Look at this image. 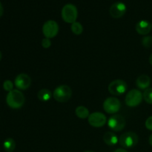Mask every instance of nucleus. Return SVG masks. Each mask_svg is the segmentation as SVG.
<instances>
[{
    "mask_svg": "<svg viewBox=\"0 0 152 152\" xmlns=\"http://www.w3.org/2000/svg\"><path fill=\"white\" fill-rule=\"evenodd\" d=\"M151 84V79L148 75L142 74L139 76L136 80V86L141 90H145L148 88Z\"/></svg>",
    "mask_w": 152,
    "mask_h": 152,
    "instance_id": "14",
    "label": "nucleus"
},
{
    "mask_svg": "<svg viewBox=\"0 0 152 152\" xmlns=\"http://www.w3.org/2000/svg\"><path fill=\"white\" fill-rule=\"evenodd\" d=\"M148 61H149V63H150V65H152V53H151V55H150V56H149V59H148Z\"/></svg>",
    "mask_w": 152,
    "mask_h": 152,
    "instance_id": "28",
    "label": "nucleus"
},
{
    "mask_svg": "<svg viewBox=\"0 0 152 152\" xmlns=\"http://www.w3.org/2000/svg\"><path fill=\"white\" fill-rule=\"evenodd\" d=\"M1 58H2V54H1V52L0 51V61L1 60Z\"/></svg>",
    "mask_w": 152,
    "mask_h": 152,
    "instance_id": "29",
    "label": "nucleus"
},
{
    "mask_svg": "<svg viewBox=\"0 0 152 152\" xmlns=\"http://www.w3.org/2000/svg\"><path fill=\"white\" fill-rule=\"evenodd\" d=\"M75 114L80 119H86L89 117V110L83 105H80L75 109Z\"/></svg>",
    "mask_w": 152,
    "mask_h": 152,
    "instance_id": "17",
    "label": "nucleus"
},
{
    "mask_svg": "<svg viewBox=\"0 0 152 152\" xmlns=\"http://www.w3.org/2000/svg\"><path fill=\"white\" fill-rule=\"evenodd\" d=\"M142 96H143L144 100L147 103L152 105V88H148L145 89L142 94Z\"/></svg>",
    "mask_w": 152,
    "mask_h": 152,
    "instance_id": "20",
    "label": "nucleus"
},
{
    "mask_svg": "<svg viewBox=\"0 0 152 152\" xmlns=\"http://www.w3.org/2000/svg\"><path fill=\"white\" fill-rule=\"evenodd\" d=\"M142 45L145 48H151L152 47V37L145 36L142 39Z\"/></svg>",
    "mask_w": 152,
    "mask_h": 152,
    "instance_id": "21",
    "label": "nucleus"
},
{
    "mask_svg": "<svg viewBox=\"0 0 152 152\" xmlns=\"http://www.w3.org/2000/svg\"><path fill=\"white\" fill-rule=\"evenodd\" d=\"M143 96L141 91L138 89H132L128 92L125 98V102L126 105L131 108L138 106L142 102Z\"/></svg>",
    "mask_w": 152,
    "mask_h": 152,
    "instance_id": "5",
    "label": "nucleus"
},
{
    "mask_svg": "<svg viewBox=\"0 0 152 152\" xmlns=\"http://www.w3.org/2000/svg\"><path fill=\"white\" fill-rule=\"evenodd\" d=\"M88 120L90 126L94 128L102 127L105 126L107 122L105 114L101 112H98V111L91 114L88 117Z\"/></svg>",
    "mask_w": 152,
    "mask_h": 152,
    "instance_id": "10",
    "label": "nucleus"
},
{
    "mask_svg": "<svg viewBox=\"0 0 152 152\" xmlns=\"http://www.w3.org/2000/svg\"><path fill=\"white\" fill-rule=\"evenodd\" d=\"M3 88L4 89V91L7 92L11 91L13 90V83L10 80H5L3 83Z\"/></svg>",
    "mask_w": 152,
    "mask_h": 152,
    "instance_id": "22",
    "label": "nucleus"
},
{
    "mask_svg": "<svg viewBox=\"0 0 152 152\" xmlns=\"http://www.w3.org/2000/svg\"><path fill=\"white\" fill-rule=\"evenodd\" d=\"M84 152H94V151H86Z\"/></svg>",
    "mask_w": 152,
    "mask_h": 152,
    "instance_id": "30",
    "label": "nucleus"
},
{
    "mask_svg": "<svg viewBox=\"0 0 152 152\" xmlns=\"http://www.w3.org/2000/svg\"><path fill=\"white\" fill-rule=\"evenodd\" d=\"M72 96V90L71 87L66 85H62L55 88L53 92V97L59 102H66Z\"/></svg>",
    "mask_w": 152,
    "mask_h": 152,
    "instance_id": "2",
    "label": "nucleus"
},
{
    "mask_svg": "<svg viewBox=\"0 0 152 152\" xmlns=\"http://www.w3.org/2000/svg\"><path fill=\"white\" fill-rule=\"evenodd\" d=\"M71 29L73 34H74L75 35H80L83 31V27L81 25V23L76 21L75 22L71 24Z\"/></svg>",
    "mask_w": 152,
    "mask_h": 152,
    "instance_id": "19",
    "label": "nucleus"
},
{
    "mask_svg": "<svg viewBox=\"0 0 152 152\" xmlns=\"http://www.w3.org/2000/svg\"><path fill=\"white\" fill-rule=\"evenodd\" d=\"M120 108H121V102L116 97L107 98L103 102V109L108 114H116L120 111Z\"/></svg>",
    "mask_w": 152,
    "mask_h": 152,
    "instance_id": "9",
    "label": "nucleus"
},
{
    "mask_svg": "<svg viewBox=\"0 0 152 152\" xmlns=\"http://www.w3.org/2000/svg\"><path fill=\"white\" fill-rule=\"evenodd\" d=\"M128 88V86L125 81L122 80H116L111 82L108 86V91L114 96H121L124 94Z\"/></svg>",
    "mask_w": 152,
    "mask_h": 152,
    "instance_id": "6",
    "label": "nucleus"
},
{
    "mask_svg": "<svg viewBox=\"0 0 152 152\" xmlns=\"http://www.w3.org/2000/svg\"><path fill=\"white\" fill-rule=\"evenodd\" d=\"M109 12L113 18H121L126 13V5L122 1H117L111 6Z\"/></svg>",
    "mask_w": 152,
    "mask_h": 152,
    "instance_id": "12",
    "label": "nucleus"
},
{
    "mask_svg": "<svg viewBox=\"0 0 152 152\" xmlns=\"http://www.w3.org/2000/svg\"><path fill=\"white\" fill-rule=\"evenodd\" d=\"M148 142H149V144L152 146V134L150 135L149 138H148Z\"/></svg>",
    "mask_w": 152,
    "mask_h": 152,
    "instance_id": "27",
    "label": "nucleus"
},
{
    "mask_svg": "<svg viewBox=\"0 0 152 152\" xmlns=\"http://www.w3.org/2000/svg\"><path fill=\"white\" fill-rule=\"evenodd\" d=\"M114 152H129L126 151L125 148H118V149H116Z\"/></svg>",
    "mask_w": 152,
    "mask_h": 152,
    "instance_id": "26",
    "label": "nucleus"
},
{
    "mask_svg": "<svg viewBox=\"0 0 152 152\" xmlns=\"http://www.w3.org/2000/svg\"><path fill=\"white\" fill-rule=\"evenodd\" d=\"M139 141L137 134L134 132H128L123 134L119 138V143L124 148H132L136 146Z\"/></svg>",
    "mask_w": 152,
    "mask_h": 152,
    "instance_id": "3",
    "label": "nucleus"
},
{
    "mask_svg": "<svg viewBox=\"0 0 152 152\" xmlns=\"http://www.w3.org/2000/svg\"><path fill=\"white\" fill-rule=\"evenodd\" d=\"M3 12H4V8H3V6L2 4H1V3L0 2V17L2 16Z\"/></svg>",
    "mask_w": 152,
    "mask_h": 152,
    "instance_id": "25",
    "label": "nucleus"
},
{
    "mask_svg": "<svg viewBox=\"0 0 152 152\" xmlns=\"http://www.w3.org/2000/svg\"><path fill=\"white\" fill-rule=\"evenodd\" d=\"M103 140L105 144L110 146H113L118 143L119 139L117 135L112 132H107L104 134Z\"/></svg>",
    "mask_w": 152,
    "mask_h": 152,
    "instance_id": "15",
    "label": "nucleus"
},
{
    "mask_svg": "<svg viewBox=\"0 0 152 152\" xmlns=\"http://www.w3.org/2000/svg\"><path fill=\"white\" fill-rule=\"evenodd\" d=\"M78 16L77 7L73 4H66L62 9V18L67 23H74Z\"/></svg>",
    "mask_w": 152,
    "mask_h": 152,
    "instance_id": "4",
    "label": "nucleus"
},
{
    "mask_svg": "<svg viewBox=\"0 0 152 152\" xmlns=\"http://www.w3.org/2000/svg\"><path fill=\"white\" fill-rule=\"evenodd\" d=\"M3 147L7 152H12L16 148V142L12 138H7L4 141Z\"/></svg>",
    "mask_w": 152,
    "mask_h": 152,
    "instance_id": "18",
    "label": "nucleus"
},
{
    "mask_svg": "<svg viewBox=\"0 0 152 152\" xmlns=\"http://www.w3.org/2000/svg\"><path fill=\"white\" fill-rule=\"evenodd\" d=\"M53 96V94L49 89L42 88L39 91L37 94V97L42 102H48L51 99Z\"/></svg>",
    "mask_w": 152,
    "mask_h": 152,
    "instance_id": "16",
    "label": "nucleus"
},
{
    "mask_svg": "<svg viewBox=\"0 0 152 152\" xmlns=\"http://www.w3.org/2000/svg\"><path fill=\"white\" fill-rule=\"evenodd\" d=\"M152 24L147 20H140L137 23L135 26L136 31L140 35H147L151 31Z\"/></svg>",
    "mask_w": 152,
    "mask_h": 152,
    "instance_id": "13",
    "label": "nucleus"
},
{
    "mask_svg": "<svg viewBox=\"0 0 152 152\" xmlns=\"http://www.w3.org/2000/svg\"><path fill=\"white\" fill-rule=\"evenodd\" d=\"M42 46L44 48H49L51 45V41H50V39L48 38H44L42 40Z\"/></svg>",
    "mask_w": 152,
    "mask_h": 152,
    "instance_id": "23",
    "label": "nucleus"
},
{
    "mask_svg": "<svg viewBox=\"0 0 152 152\" xmlns=\"http://www.w3.org/2000/svg\"><path fill=\"white\" fill-rule=\"evenodd\" d=\"M59 32V25L54 20H48L44 23L42 26V33L45 38H54Z\"/></svg>",
    "mask_w": 152,
    "mask_h": 152,
    "instance_id": "7",
    "label": "nucleus"
},
{
    "mask_svg": "<svg viewBox=\"0 0 152 152\" xmlns=\"http://www.w3.org/2000/svg\"><path fill=\"white\" fill-rule=\"evenodd\" d=\"M145 128H146L148 130L152 131V116L148 117V118L145 120Z\"/></svg>",
    "mask_w": 152,
    "mask_h": 152,
    "instance_id": "24",
    "label": "nucleus"
},
{
    "mask_svg": "<svg viewBox=\"0 0 152 152\" xmlns=\"http://www.w3.org/2000/svg\"><path fill=\"white\" fill-rule=\"evenodd\" d=\"M25 102V97L19 89H13L8 92L6 96V102L10 108L13 109H19L22 108Z\"/></svg>",
    "mask_w": 152,
    "mask_h": 152,
    "instance_id": "1",
    "label": "nucleus"
},
{
    "mask_svg": "<svg viewBox=\"0 0 152 152\" xmlns=\"http://www.w3.org/2000/svg\"><path fill=\"white\" fill-rule=\"evenodd\" d=\"M126 120L120 114L111 116L108 121V126L114 132H121L126 126Z\"/></svg>",
    "mask_w": 152,
    "mask_h": 152,
    "instance_id": "8",
    "label": "nucleus"
},
{
    "mask_svg": "<svg viewBox=\"0 0 152 152\" xmlns=\"http://www.w3.org/2000/svg\"><path fill=\"white\" fill-rule=\"evenodd\" d=\"M14 85L19 90L25 91L30 88L31 85V79L28 74H20L15 78Z\"/></svg>",
    "mask_w": 152,
    "mask_h": 152,
    "instance_id": "11",
    "label": "nucleus"
}]
</instances>
